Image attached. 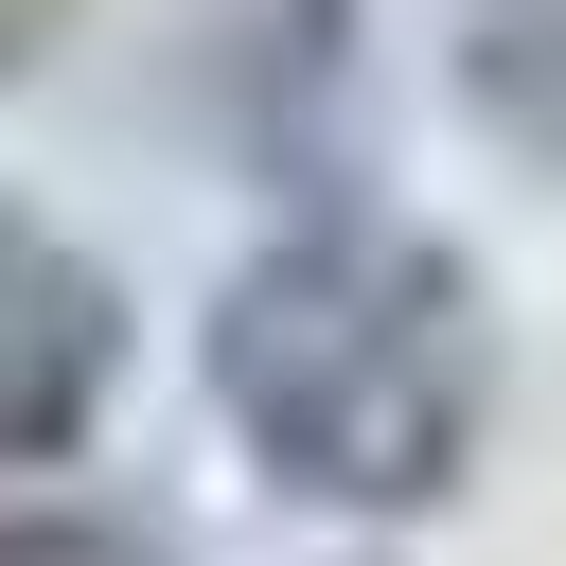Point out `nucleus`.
Returning a JSON list of instances; mask_svg holds the SVG:
<instances>
[{
	"mask_svg": "<svg viewBox=\"0 0 566 566\" xmlns=\"http://www.w3.org/2000/svg\"><path fill=\"white\" fill-rule=\"evenodd\" d=\"M212 407L318 513H442L495 424V301L407 212H283L212 283Z\"/></svg>",
	"mask_w": 566,
	"mask_h": 566,
	"instance_id": "1",
	"label": "nucleus"
},
{
	"mask_svg": "<svg viewBox=\"0 0 566 566\" xmlns=\"http://www.w3.org/2000/svg\"><path fill=\"white\" fill-rule=\"evenodd\" d=\"M124 389V283L53 212L0 195V460H71Z\"/></svg>",
	"mask_w": 566,
	"mask_h": 566,
	"instance_id": "2",
	"label": "nucleus"
},
{
	"mask_svg": "<svg viewBox=\"0 0 566 566\" xmlns=\"http://www.w3.org/2000/svg\"><path fill=\"white\" fill-rule=\"evenodd\" d=\"M442 53L513 159H566V0H442Z\"/></svg>",
	"mask_w": 566,
	"mask_h": 566,
	"instance_id": "3",
	"label": "nucleus"
},
{
	"mask_svg": "<svg viewBox=\"0 0 566 566\" xmlns=\"http://www.w3.org/2000/svg\"><path fill=\"white\" fill-rule=\"evenodd\" d=\"M0 566H159L142 531H106V513H18L0 531Z\"/></svg>",
	"mask_w": 566,
	"mask_h": 566,
	"instance_id": "4",
	"label": "nucleus"
}]
</instances>
